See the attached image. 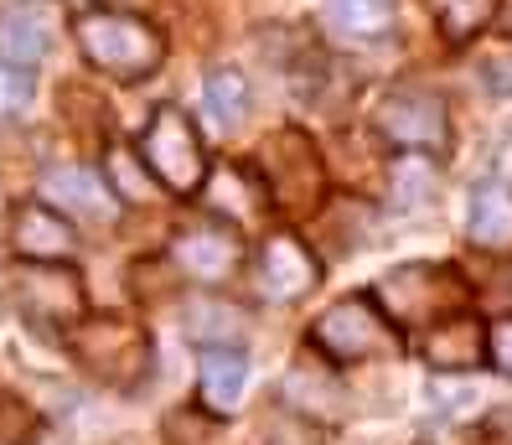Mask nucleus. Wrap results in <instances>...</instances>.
Here are the masks:
<instances>
[{"label":"nucleus","instance_id":"nucleus-1","mask_svg":"<svg viewBox=\"0 0 512 445\" xmlns=\"http://www.w3.org/2000/svg\"><path fill=\"white\" fill-rule=\"evenodd\" d=\"M68 32L88 68H99L114 83H145L166 63V32L156 21L119 6H88L68 21Z\"/></svg>","mask_w":512,"mask_h":445},{"label":"nucleus","instance_id":"nucleus-2","mask_svg":"<svg viewBox=\"0 0 512 445\" xmlns=\"http://www.w3.org/2000/svg\"><path fill=\"white\" fill-rule=\"evenodd\" d=\"M368 295L394 332H430L435 321L461 316L471 306V285L456 264H425V259L388 270Z\"/></svg>","mask_w":512,"mask_h":445},{"label":"nucleus","instance_id":"nucleus-3","mask_svg":"<svg viewBox=\"0 0 512 445\" xmlns=\"http://www.w3.org/2000/svg\"><path fill=\"white\" fill-rule=\"evenodd\" d=\"M63 337H68L73 363L104 389H135L156 368V347H150L145 326H135L130 316L83 311L73 326H63Z\"/></svg>","mask_w":512,"mask_h":445},{"label":"nucleus","instance_id":"nucleus-4","mask_svg":"<svg viewBox=\"0 0 512 445\" xmlns=\"http://www.w3.org/2000/svg\"><path fill=\"white\" fill-rule=\"evenodd\" d=\"M259 182H264V197L269 207H280L290 218H306L321 207L326 197V166H321V151L306 130H275L264 145H259Z\"/></svg>","mask_w":512,"mask_h":445},{"label":"nucleus","instance_id":"nucleus-5","mask_svg":"<svg viewBox=\"0 0 512 445\" xmlns=\"http://www.w3.org/2000/svg\"><path fill=\"white\" fill-rule=\"evenodd\" d=\"M135 156L145 161V171L156 176V187L171 197H197L207 182V151H202V135L187 120V109L176 104H156V114L145 120Z\"/></svg>","mask_w":512,"mask_h":445},{"label":"nucleus","instance_id":"nucleus-6","mask_svg":"<svg viewBox=\"0 0 512 445\" xmlns=\"http://www.w3.org/2000/svg\"><path fill=\"white\" fill-rule=\"evenodd\" d=\"M311 347L326 363H378V358H394L404 342L388 326V316L373 306V295L357 290L311 321Z\"/></svg>","mask_w":512,"mask_h":445},{"label":"nucleus","instance_id":"nucleus-7","mask_svg":"<svg viewBox=\"0 0 512 445\" xmlns=\"http://www.w3.org/2000/svg\"><path fill=\"white\" fill-rule=\"evenodd\" d=\"M373 135L388 140L394 151H414V156H445L450 151V109L435 88L419 83H399L388 88L373 109Z\"/></svg>","mask_w":512,"mask_h":445},{"label":"nucleus","instance_id":"nucleus-8","mask_svg":"<svg viewBox=\"0 0 512 445\" xmlns=\"http://www.w3.org/2000/svg\"><path fill=\"white\" fill-rule=\"evenodd\" d=\"M321 285V259L311 254V244L290 228L264 233V244L254 254V290L275 306L306 301V295Z\"/></svg>","mask_w":512,"mask_h":445},{"label":"nucleus","instance_id":"nucleus-9","mask_svg":"<svg viewBox=\"0 0 512 445\" xmlns=\"http://www.w3.org/2000/svg\"><path fill=\"white\" fill-rule=\"evenodd\" d=\"M63 26H68L63 0H16V6L0 11V63L32 73L52 57Z\"/></svg>","mask_w":512,"mask_h":445},{"label":"nucleus","instance_id":"nucleus-10","mask_svg":"<svg viewBox=\"0 0 512 445\" xmlns=\"http://www.w3.org/2000/svg\"><path fill=\"white\" fill-rule=\"evenodd\" d=\"M202 207L213 213V223L233 228V233H249L264 213H269V197H264V182L254 166H238V161H223V166H207V182H202Z\"/></svg>","mask_w":512,"mask_h":445},{"label":"nucleus","instance_id":"nucleus-11","mask_svg":"<svg viewBox=\"0 0 512 445\" xmlns=\"http://www.w3.org/2000/svg\"><path fill=\"white\" fill-rule=\"evenodd\" d=\"M182 275H192L197 285H223L238 264H244V233H233V228H223V223H197V228H187L182 239L171 244V254H166Z\"/></svg>","mask_w":512,"mask_h":445},{"label":"nucleus","instance_id":"nucleus-12","mask_svg":"<svg viewBox=\"0 0 512 445\" xmlns=\"http://www.w3.org/2000/svg\"><path fill=\"white\" fill-rule=\"evenodd\" d=\"M37 192H42L37 202H47L52 213H63V218L73 213L78 223H114L119 218L114 192L104 187V176L88 171V166H47Z\"/></svg>","mask_w":512,"mask_h":445},{"label":"nucleus","instance_id":"nucleus-13","mask_svg":"<svg viewBox=\"0 0 512 445\" xmlns=\"http://www.w3.org/2000/svg\"><path fill=\"white\" fill-rule=\"evenodd\" d=\"M11 249L21 264H73L78 228L47 202H21L11 213Z\"/></svg>","mask_w":512,"mask_h":445},{"label":"nucleus","instance_id":"nucleus-14","mask_svg":"<svg viewBox=\"0 0 512 445\" xmlns=\"http://www.w3.org/2000/svg\"><path fill=\"white\" fill-rule=\"evenodd\" d=\"M419 358L435 373H476L487 363V321L471 311L435 321L430 332H419Z\"/></svg>","mask_w":512,"mask_h":445},{"label":"nucleus","instance_id":"nucleus-15","mask_svg":"<svg viewBox=\"0 0 512 445\" xmlns=\"http://www.w3.org/2000/svg\"><path fill=\"white\" fill-rule=\"evenodd\" d=\"M16 295H21L26 316H37L47 326H73L83 316V280L68 264H26Z\"/></svg>","mask_w":512,"mask_h":445},{"label":"nucleus","instance_id":"nucleus-16","mask_svg":"<svg viewBox=\"0 0 512 445\" xmlns=\"http://www.w3.org/2000/svg\"><path fill=\"white\" fill-rule=\"evenodd\" d=\"M244 389H249V358L238 347H202L197 352V399L213 420L233 414Z\"/></svg>","mask_w":512,"mask_h":445},{"label":"nucleus","instance_id":"nucleus-17","mask_svg":"<svg viewBox=\"0 0 512 445\" xmlns=\"http://www.w3.org/2000/svg\"><path fill=\"white\" fill-rule=\"evenodd\" d=\"M466 233L476 249H512V187L481 182L466 207Z\"/></svg>","mask_w":512,"mask_h":445},{"label":"nucleus","instance_id":"nucleus-18","mask_svg":"<svg viewBox=\"0 0 512 445\" xmlns=\"http://www.w3.org/2000/svg\"><path fill=\"white\" fill-rule=\"evenodd\" d=\"M425 6H430V16H435L445 42L450 47H466V42H476L497 21L502 0H425Z\"/></svg>","mask_w":512,"mask_h":445},{"label":"nucleus","instance_id":"nucleus-19","mask_svg":"<svg viewBox=\"0 0 512 445\" xmlns=\"http://www.w3.org/2000/svg\"><path fill=\"white\" fill-rule=\"evenodd\" d=\"M104 187L114 192V202H150V197H156L161 187H156V176H150L145 171V161L135 156V145H109V151H104Z\"/></svg>","mask_w":512,"mask_h":445},{"label":"nucleus","instance_id":"nucleus-20","mask_svg":"<svg viewBox=\"0 0 512 445\" xmlns=\"http://www.w3.org/2000/svg\"><path fill=\"white\" fill-rule=\"evenodd\" d=\"M202 99H207V120L223 125V130H238V125L249 120V109H254L249 83H244V73H238V68H213V73H207Z\"/></svg>","mask_w":512,"mask_h":445},{"label":"nucleus","instance_id":"nucleus-21","mask_svg":"<svg viewBox=\"0 0 512 445\" xmlns=\"http://www.w3.org/2000/svg\"><path fill=\"white\" fill-rule=\"evenodd\" d=\"M326 11L352 37H383L399 21V0H326Z\"/></svg>","mask_w":512,"mask_h":445},{"label":"nucleus","instance_id":"nucleus-22","mask_svg":"<svg viewBox=\"0 0 512 445\" xmlns=\"http://www.w3.org/2000/svg\"><path fill=\"white\" fill-rule=\"evenodd\" d=\"M238 326H244V316H238L233 306H223L218 295H197L192 311H187V332L202 347H233Z\"/></svg>","mask_w":512,"mask_h":445},{"label":"nucleus","instance_id":"nucleus-23","mask_svg":"<svg viewBox=\"0 0 512 445\" xmlns=\"http://www.w3.org/2000/svg\"><path fill=\"white\" fill-rule=\"evenodd\" d=\"M37 435H42L37 409L26 404L21 394L0 389V445H37Z\"/></svg>","mask_w":512,"mask_h":445},{"label":"nucleus","instance_id":"nucleus-24","mask_svg":"<svg viewBox=\"0 0 512 445\" xmlns=\"http://www.w3.org/2000/svg\"><path fill=\"white\" fill-rule=\"evenodd\" d=\"M254 445H321V435H316V425L311 420H300L295 409H269L264 420H259V435H254Z\"/></svg>","mask_w":512,"mask_h":445},{"label":"nucleus","instance_id":"nucleus-25","mask_svg":"<svg viewBox=\"0 0 512 445\" xmlns=\"http://www.w3.org/2000/svg\"><path fill=\"white\" fill-rule=\"evenodd\" d=\"M32 109V73L0 63V120H21Z\"/></svg>","mask_w":512,"mask_h":445},{"label":"nucleus","instance_id":"nucleus-26","mask_svg":"<svg viewBox=\"0 0 512 445\" xmlns=\"http://www.w3.org/2000/svg\"><path fill=\"white\" fill-rule=\"evenodd\" d=\"M487 363H492L497 373L512 378V316L487 321Z\"/></svg>","mask_w":512,"mask_h":445},{"label":"nucleus","instance_id":"nucleus-27","mask_svg":"<svg viewBox=\"0 0 512 445\" xmlns=\"http://www.w3.org/2000/svg\"><path fill=\"white\" fill-rule=\"evenodd\" d=\"M481 83L507 99L512 94V57H487V63H481Z\"/></svg>","mask_w":512,"mask_h":445},{"label":"nucleus","instance_id":"nucleus-28","mask_svg":"<svg viewBox=\"0 0 512 445\" xmlns=\"http://www.w3.org/2000/svg\"><path fill=\"white\" fill-rule=\"evenodd\" d=\"M502 26H507V37H512V11H507V21H502Z\"/></svg>","mask_w":512,"mask_h":445}]
</instances>
